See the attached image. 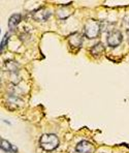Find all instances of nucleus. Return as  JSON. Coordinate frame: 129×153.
<instances>
[{"mask_svg":"<svg viewBox=\"0 0 129 153\" xmlns=\"http://www.w3.org/2000/svg\"><path fill=\"white\" fill-rule=\"evenodd\" d=\"M103 52H105V47H103V45L101 44V42H98V44L94 45V46L90 49V53H91V55L94 56V57H99V56H101L103 54Z\"/></svg>","mask_w":129,"mask_h":153,"instance_id":"obj_11","label":"nucleus"},{"mask_svg":"<svg viewBox=\"0 0 129 153\" xmlns=\"http://www.w3.org/2000/svg\"><path fill=\"white\" fill-rule=\"evenodd\" d=\"M122 25H123V28H124V30L126 31V33H128L129 34V15L124 17Z\"/></svg>","mask_w":129,"mask_h":153,"instance_id":"obj_13","label":"nucleus"},{"mask_svg":"<svg viewBox=\"0 0 129 153\" xmlns=\"http://www.w3.org/2000/svg\"><path fill=\"white\" fill-rule=\"evenodd\" d=\"M1 150L2 151H5L8 153H18V148L16 146H13V144H10L7 140H4L1 139Z\"/></svg>","mask_w":129,"mask_h":153,"instance_id":"obj_9","label":"nucleus"},{"mask_svg":"<svg viewBox=\"0 0 129 153\" xmlns=\"http://www.w3.org/2000/svg\"><path fill=\"white\" fill-rule=\"evenodd\" d=\"M21 20H22L21 15H19V13H13V15H12V17L10 18V20H8V28H10V30H15L18 27V25L21 23Z\"/></svg>","mask_w":129,"mask_h":153,"instance_id":"obj_10","label":"nucleus"},{"mask_svg":"<svg viewBox=\"0 0 129 153\" xmlns=\"http://www.w3.org/2000/svg\"><path fill=\"white\" fill-rule=\"evenodd\" d=\"M33 16V19L36 20L38 22H44L47 21V19L50 18L51 16V13L47 10V8H44V7H40L38 10H36L34 13H32Z\"/></svg>","mask_w":129,"mask_h":153,"instance_id":"obj_5","label":"nucleus"},{"mask_svg":"<svg viewBox=\"0 0 129 153\" xmlns=\"http://www.w3.org/2000/svg\"><path fill=\"white\" fill-rule=\"evenodd\" d=\"M101 30V23L97 20H88L84 27V32L85 36L89 39L96 38L99 35Z\"/></svg>","mask_w":129,"mask_h":153,"instance_id":"obj_2","label":"nucleus"},{"mask_svg":"<svg viewBox=\"0 0 129 153\" xmlns=\"http://www.w3.org/2000/svg\"><path fill=\"white\" fill-rule=\"evenodd\" d=\"M39 145L44 151H53L59 146V139L56 134H44L40 137Z\"/></svg>","mask_w":129,"mask_h":153,"instance_id":"obj_1","label":"nucleus"},{"mask_svg":"<svg viewBox=\"0 0 129 153\" xmlns=\"http://www.w3.org/2000/svg\"><path fill=\"white\" fill-rule=\"evenodd\" d=\"M76 149L79 153H94L95 151L94 145L88 141H81L78 143Z\"/></svg>","mask_w":129,"mask_h":153,"instance_id":"obj_4","label":"nucleus"},{"mask_svg":"<svg viewBox=\"0 0 129 153\" xmlns=\"http://www.w3.org/2000/svg\"><path fill=\"white\" fill-rule=\"evenodd\" d=\"M21 103H23L20 97L16 94H10L7 96V100H6V105H12V109H17L20 105H22Z\"/></svg>","mask_w":129,"mask_h":153,"instance_id":"obj_8","label":"nucleus"},{"mask_svg":"<svg viewBox=\"0 0 129 153\" xmlns=\"http://www.w3.org/2000/svg\"><path fill=\"white\" fill-rule=\"evenodd\" d=\"M122 40H123V35H122L121 31L118 29L110 30L106 37V42L110 48H117L118 46L121 45Z\"/></svg>","mask_w":129,"mask_h":153,"instance_id":"obj_3","label":"nucleus"},{"mask_svg":"<svg viewBox=\"0 0 129 153\" xmlns=\"http://www.w3.org/2000/svg\"><path fill=\"white\" fill-rule=\"evenodd\" d=\"M20 64L18 62L13 61V60H7V61L4 62V69L8 73H10L12 75H15V74L19 73L20 69Z\"/></svg>","mask_w":129,"mask_h":153,"instance_id":"obj_7","label":"nucleus"},{"mask_svg":"<svg viewBox=\"0 0 129 153\" xmlns=\"http://www.w3.org/2000/svg\"><path fill=\"white\" fill-rule=\"evenodd\" d=\"M8 39H10V32H6L5 34H4L3 38H2V40H1V49H0V52H1V53L3 52L4 49H5Z\"/></svg>","mask_w":129,"mask_h":153,"instance_id":"obj_12","label":"nucleus"},{"mask_svg":"<svg viewBox=\"0 0 129 153\" xmlns=\"http://www.w3.org/2000/svg\"><path fill=\"white\" fill-rule=\"evenodd\" d=\"M68 42H69V45H70V47H72V48L80 49L81 47H82V44H83V36L81 35V33L73 32L68 36Z\"/></svg>","mask_w":129,"mask_h":153,"instance_id":"obj_6","label":"nucleus"}]
</instances>
